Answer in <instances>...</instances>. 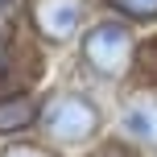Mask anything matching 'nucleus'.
<instances>
[{"mask_svg": "<svg viewBox=\"0 0 157 157\" xmlns=\"http://www.w3.org/2000/svg\"><path fill=\"white\" fill-rule=\"evenodd\" d=\"M37 128L50 145L58 149H75V145H91L103 128V112L91 95L83 91H54L37 108Z\"/></svg>", "mask_w": 157, "mask_h": 157, "instance_id": "f257e3e1", "label": "nucleus"}, {"mask_svg": "<svg viewBox=\"0 0 157 157\" xmlns=\"http://www.w3.org/2000/svg\"><path fill=\"white\" fill-rule=\"evenodd\" d=\"M83 66L99 83H124L136 62V37L124 21H95L83 33Z\"/></svg>", "mask_w": 157, "mask_h": 157, "instance_id": "f03ea898", "label": "nucleus"}, {"mask_svg": "<svg viewBox=\"0 0 157 157\" xmlns=\"http://www.w3.org/2000/svg\"><path fill=\"white\" fill-rule=\"evenodd\" d=\"M29 25L41 41L66 46L87 25V0H29Z\"/></svg>", "mask_w": 157, "mask_h": 157, "instance_id": "7ed1b4c3", "label": "nucleus"}, {"mask_svg": "<svg viewBox=\"0 0 157 157\" xmlns=\"http://www.w3.org/2000/svg\"><path fill=\"white\" fill-rule=\"evenodd\" d=\"M120 128L132 145H157V99L153 95H136L124 103Z\"/></svg>", "mask_w": 157, "mask_h": 157, "instance_id": "20e7f679", "label": "nucleus"}, {"mask_svg": "<svg viewBox=\"0 0 157 157\" xmlns=\"http://www.w3.org/2000/svg\"><path fill=\"white\" fill-rule=\"evenodd\" d=\"M37 108L41 103L29 91H4L0 95V136H17L25 128H33L37 124Z\"/></svg>", "mask_w": 157, "mask_h": 157, "instance_id": "39448f33", "label": "nucleus"}, {"mask_svg": "<svg viewBox=\"0 0 157 157\" xmlns=\"http://www.w3.org/2000/svg\"><path fill=\"white\" fill-rule=\"evenodd\" d=\"M103 4L128 21H157V0H103Z\"/></svg>", "mask_w": 157, "mask_h": 157, "instance_id": "423d86ee", "label": "nucleus"}, {"mask_svg": "<svg viewBox=\"0 0 157 157\" xmlns=\"http://www.w3.org/2000/svg\"><path fill=\"white\" fill-rule=\"evenodd\" d=\"M0 157H58L54 149H46V145H29V141H13Z\"/></svg>", "mask_w": 157, "mask_h": 157, "instance_id": "0eeeda50", "label": "nucleus"}, {"mask_svg": "<svg viewBox=\"0 0 157 157\" xmlns=\"http://www.w3.org/2000/svg\"><path fill=\"white\" fill-rule=\"evenodd\" d=\"M0 71H4V41H0Z\"/></svg>", "mask_w": 157, "mask_h": 157, "instance_id": "6e6552de", "label": "nucleus"}, {"mask_svg": "<svg viewBox=\"0 0 157 157\" xmlns=\"http://www.w3.org/2000/svg\"><path fill=\"white\" fill-rule=\"evenodd\" d=\"M4 8H8V0H0V13H4Z\"/></svg>", "mask_w": 157, "mask_h": 157, "instance_id": "1a4fd4ad", "label": "nucleus"}]
</instances>
